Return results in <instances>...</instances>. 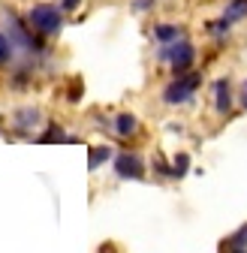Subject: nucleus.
Masks as SVG:
<instances>
[{
    "instance_id": "obj_1",
    "label": "nucleus",
    "mask_w": 247,
    "mask_h": 253,
    "mask_svg": "<svg viewBox=\"0 0 247 253\" xmlns=\"http://www.w3.org/2000/svg\"><path fill=\"white\" fill-rule=\"evenodd\" d=\"M27 24L37 30V34L42 40L48 37H60V30H64V9H60L57 3H48V0H40V3H34L27 9Z\"/></svg>"
},
{
    "instance_id": "obj_2",
    "label": "nucleus",
    "mask_w": 247,
    "mask_h": 253,
    "mask_svg": "<svg viewBox=\"0 0 247 253\" xmlns=\"http://www.w3.org/2000/svg\"><path fill=\"white\" fill-rule=\"evenodd\" d=\"M157 60L166 63L172 76H187L196 67V45L187 37L178 40V42H169V45H160L157 48Z\"/></svg>"
},
{
    "instance_id": "obj_3",
    "label": "nucleus",
    "mask_w": 247,
    "mask_h": 253,
    "mask_svg": "<svg viewBox=\"0 0 247 253\" xmlns=\"http://www.w3.org/2000/svg\"><path fill=\"white\" fill-rule=\"evenodd\" d=\"M6 37L12 40V45H15V51H24V54H45V42H42V37L37 34L34 27L27 24V18H18L15 12H9L6 9Z\"/></svg>"
},
{
    "instance_id": "obj_4",
    "label": "nucleus",
    "mask_w": 247,
    "mask_h": 253,
    "mask_svg": "<svg viewBox=\"0 0 247 253\" xmlns=\"http://www.w3.org/2000/svg\"><path fill=\"white\" fill-rule=\"evenodd\" d=\"M202 87V73H187V76H172V82L163 87V93H160V100H163V106H187L193 97H196V90Z\"/></svg>"
},
{
    "instance_id": "obj_5",
    "label": "nucleus",
    "mask_w": 247,
    "mask_h": 253,
    "mask_svg": "<svg viewBox=\"0 0 247 253\" xmlns=\"http://www.w3.org/2000/svg\"><path fill=\"white\" fill-rule=\"evenodd\" d=\"M112 163H115V175L124 181H142L145 178V163L136 151H118Z\"/></svg>"
},
{
    "instance_id": "obj_6",
    "label": "nucleus",
    "mask_w": 247,
    "mask_h": 253,
    "mask_svg": "<svg viewBox=\"0 0 247 253\" xmlns=\"http://www.w3.org/2000/svg\"><path fill=\"white\" fill-rule=\"evenodd\" d=\"M211 97H214V112H217V115H229V112L235 109V87H232V79H229V76L214 79Z\"/></svg>"
},
{
    "instance_id": "obj_7",
    "label": "nucleus",
    "mask_w": 247,
    "mask_h": 253,
    "mask_svg": "<svg viewBox=\"0 0 247 253\" xmlns=\"http://www.w3.org/2000/svg\"><path fill=\"white\" fill-rule=\"evenodd\" d=\"M42 124V112L37 106H21L12 112V130L24 139H34V130Z\"/></svg>"
},
{
    "instance_id": "obj_8",
    "label": "nucleus",
    "mask_w": 247,
    "mask_h": 253,
    "mask_svg": "<svg viewBox=\"0 0 247 253\" xmlns=\"http://www.w3.org/2000/svg\"><path fill=\"white\" fill-rule=\"evenodd\" d=\"M151 37L157 40V45H169V42H178L187 37V30H184L181 24H172V21H157L151 27Z\"/></svg>"
},
{
    "instance_id": "obj_9",
    "label": "nucleus",
    "mask_w": 247,
    "mask_h": 253,
    "mask_svg": "<svg viewBox=\"0 0 247 253\" xmlns=\"http://www.w3.org/2000/svg\"><path fill=\"white\" fill-rule=\"evenodd\" d=\"M112 130H115L121 139H133V136L139 133V118H136L133 112H121V115H115V121H112Z\"/></svg>"
},
{
    "instance_id": "obj_10",
    "label": "nucleus",
    "mask_w": 247,
    "mask_h": 253,
    "mask_svg": "<svg viewBox=\"0 0 247 253\" xmlns=\"http://www.w3.org/2000/svg\"><path fill=\"white\" fill-rule=\"evenodd\" d=\"M109 160H115V148H109V145H97V148H90V154H87V169H90V172H97V169L106 166Z\"/></svg>"
},
{
    "instance_id": "obj_11",
    "label": "nucleus",
    "mask_w": 247,
    "mask_h": 253,
    "mask_svg": "<svg viewBox=\"0 0 247 253\" xmlns=\"http://www.w3.org/2000/svg\"><path fill=\"white\" fill-rule=\"evenodd\" d=\"M34 139H37L40 145H54V142H67V139H70V133H67L60 124H45V130H42V133H37Z\"/></svg>"
},
{
    "instance_id": "obj_12",
    "label": "nucleus",
    "mask_w": 247,
    "mask_h": 253,
    "mask_svg": "<svg viewBox=\"0 0 247 253\" xmlns=\"http://www.w3.org/2000/svg\"><path fill=\"white\" fill-rule=\"evenodd\" d=\"M220 15H223L226 21H232V24H238V21H247V0H226Z\"/></svg>"
},
{
    "instance_id": "obj_13",
    "label": "nucleus",
    "mask_w": 247,
    "mask_h": 253,
    "mask_svg": "<svg viewBox=\"0 0 247 253\" xmlns=\"http://www.w3.org/2000/svg\"><path fill=\"white\" fill-rule=\"evenodd\" d=\"M223 250L226 253H247V223L241 229H235L226 241H223Z\"/></svg>"
},
{
    "instance_id": "obj_14",
    "label": "nucleus",
    "mask_w": 247,
    "mask_h": 253,
    "mask_svg": "<svg viewBox=\"0 0 247 253\" xmlns=\"http://www.w3.org/2000/svg\"><path fill=\"white\" fill-rule=\"evenodd\" d=\"M208 34L217 40V42L229 40V34H232V21H226L223 15H220V18H214V21H208Z\"/></svg>"
},
{
    "instance_id": "obj_15",
    "label": "nucleus",
    "mask_w": 247,
    "mask_h": 253,
    "mask_svg": "<svg viewBox=\"0 0 247 253\" xmlns=\"http://www.w3.org/2000/svg\"><path fill=\"white\" fill-rule=\"evenodd\" d=\"M12 60H15V45H12V40L6 37V30H0V70H3V67H12Z\"/></svg>"
},
{
    "instance_id": "obj_16",
    "label": "nucleus",
    "mask_w": 247,
    "mask_h": 253,
    "mask_svg": "<svg viewBox=\"0 0 247 253\" xmlns=\"http://www.w3.org/2000/svg\"><path fill=\"white\" fill-rule=\"evenodd\" d=\"M172 172H175V178H184V175L190 172V154L187 151H178L172 157Z\"/></svg>"
},
{
    "instance_id": "obj_17",
    "label": "nucleus",
    "mask_w": 247,
    "mask_h": 253,
    "mask_svg": "<svg viewBox=\"0 0 247 253\" xmlns=\"http://www.w3.org/2000/svg\"><path fill=\"white\" fill-rule=\"evenodd\" d=\"M27 84H30V70H27V67H24V70H15L12 79H9V87H12V90H27Z\"/></svg>"
},
{
    "instance_id": "obj_18",
    "label": "nucleus",
    "mask_w": 247,
    "mask_h": 253,
    "mask_svg": "<svg viewBox=\"0 0 247 253\" xmlns=\"http://www.w3.org/2000/svg\"><path fill=\"white\" fill-rule=\"evenodd\" d=\"M154 6H157V0H133V3H130V9L139 12V15H142V12H151Z\"/></svg>"
},
{
    "instance_id": "obj_19",
    "label": "nucleus",
    "mask_w": 247,
    "mask_h": 253,
    "mask_svg": "<svg viewBox=\"0 0 247 253\" xmlns=\"http://www.w3.org/2000/svg\"><path fill=\"white\" fill-rule=\"evenodd\" d=\"M154 172H157L160 178H172V181H175V172H172V166H169V163H163V160H154Z\"/></svg>"
},
{
    "instance_id": "obj_20",
    "label": "nucleus",
    "mask_w": 247,
    "mask_h": 253,
    "mask_svg": "<svg viewBox=\"0 0 247 253\" xmlns=\"http://www.w3.org/2000/svg\"><path fill=\"white\" fill-rule=\"evenodd\" d=\"M82 3H84V0H60V3H57V6H60V9H64V12H76V9H79Z\"/></svg>"
},
{
    "instance_id": "obj_21",
    "label": "nucleus",
    "mask_w": 247,
    "mask_h": 253,
    "mask_svg": "<svg viewBox=\"0 0 247 253\" xmlns=\"http://www.w3.org/2000/svg\"><path fill=\"white\" fill-rule=\"evenodd\" d=\"M84 93V87H82V82H73V90H70V103H79V97Z\"/></svg>"
},
{
    "instance_id": "obj_22",
    "label": "nucleus",
    "mask_w": 247,
    "mask_h": 253,
    "mask_svg": "<svg viewBox=\"0 0 247 253\" xmlns=\"http://www.w3.org/2000/svg\"><path fill=\"white\" fill-rule=\"evenodd\" d=\"M238 103H241V109L247 112V79L241 82V90H238Z\"/></svg>"
},
{
    "instance_id": "obj_23",
    "label": "nucleus",
    "mask_w": 247,
    "mask_h": 253,
    "mask_svg": "<svg viewBox=\"0 0 247 253\" xmlns=\"http://www.w3.org/2000/svg\"><path fill=\"white\" fill-rule=\"evenodd\" d=\"M0 124H3V115H0Z\"/></svg>"
}]
</instances>
